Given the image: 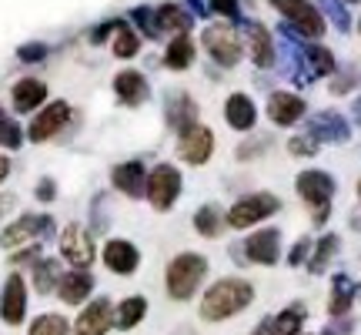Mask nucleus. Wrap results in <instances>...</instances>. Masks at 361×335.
Segmentation results:
<instances>
[{
    "instance_id": "26",
    "label": "nucleus",
    "mask_w": 361,
    "mask_h": 335,
    "mask_svg": "<svg viewBox=\"0 0 361 335\" xmlns=\"http://www.w3.org/2000/svg\"><path fill=\"white\" fill-rule=\"evenodd\" d=\"M247 40H251V57L258 67H274V44H271V34L264 24H247Z\"/></svg>"
},
{
    "instance_id": "42",
    "label": "nucleus",
    "mask_w": 361,
    "mask_h": 335,
    "mask_svg": "<svg viewBox=\"0 0 361 335\" xmlns=\"http://www.w3.org/2000/svg\"><path fill=\"white\" fill-rule=\"evenodd\" d=\"M54 194H57V184H54L51 178H40V184H37V198H40V201H54Z\"/></svg>"
},
{
    "instance_id": "46",
    "label": "nucleus",
    "mask_w": 361,
    "mask_h": 335,
    "mask_svg": "<svg viewBox=\"0 0 361 335\" xmlns=\"http://www.w3.org/2000/svg\"><path fill=\"white\" fill-rule=\"evenodd\" d=\"M7 175H11V161H7V158L0 155V181L7 178Z\"/></svg>"
},
{
    "instance_id": "15",
    "label": "nucleus",
    "mask_w": 361,
    "mask_h": 335,
    "mask_svg": "<svg viewBox=\"0 0 361 335\" xmlns=\"http://www.w3.org/2000/svg\"><path fill=\"white\" fill-rule=\"evenodd\" d=\"M111 322H114L111 302L107 298H94L87 309L80 312L78 322H74V335H107Z\"/></svg>"
},
{
    "instance_id": "40",
    "label": "nucleus",
    "mask_w": 361,
    "mask_h": 335,
    "mask_svg": "<svg viewBox=\"0 0 361 335\" xmlns=\"http://www.w3.org/2000/svg\"><path fill=\"white\" fill-rule=\"evenodd\" d=\"M211 11L228 20H238V0H211Z\"/></svg>"
},
{
    "instance_id": "50",
    "label": "nucleus",
    "mask_w": 361,
    "mask_h": 335,
    "mask_svg": "<svg viewBox=\"0 0 361 335\" xmlns=\"http://www.w3.org/2000/svg\"><path fill=\"white\" fill-rule=\"evenodd\" d=\"M298 335H305V332H298Z\"/></svg>"
},
{
    "instance_id": "8",
    "label": "nucleus",
    "mask_w": 361,
    "mask_h": 335,
    "mask_svg": "<svg viewBox=\"0 0 361 335\" xmlns=\"http://www.w3.org/2000/svg\"><path fill=\"white\" fill-rule=\"evenodd\" d=\"M54 232V218L47 215H24L20 221H13L11 228L0 232V245L4 248H20L24 242H34V238H44V235Z\"/></svg>"
},
{
    "instance_id": "18",
    "label": "nucleus",
    "mask_w": 361,
    "mask_h": 335,
    "mask_svg": "<svg viewBox=\"0 0 361 335\" xmlns=\"http://www.w3.org/2000/svg\"><path fill=\"white\" fill-rule=\"evenodd\" d=\"M104 265L111 271H117V275H130V271L141 265V252L130 245V242H124V238H114V242L104 245Z\"/></svg>"
},
{
    "instance_id": "34",
    "label": "nucleus",
    "mask_w": 361,
    "mask_h": 335,
    "mask_svg": "<svg viewBox=\"0 0 361 335\" xmlns=\"http://www.w3.org/2000/svg\"><path fill=\"white\" fill-rule=\"evenodd\" d=\"M274 322H278V335H298V329H301V322H305V305L284 309Z\"/></svg>"
},
{
    "instance_id": "14",
    "label": "nucleus",
    "mask_w": 361,
    "mask_h": 335,
    "mask_svg": "<svg viewBox=\"0 0 361 335\" xmlns=\"http://www.w3.org/2000/svg\"><path fill=\"white\" fill-rule=\"evenodd\" d=\"M245 258L247 261H258V265H274L278 255H281V235L278 228H264V232H255L245 245Z\"/></svg>"
},
{
    "instance_id": "33",
    "label": "nucleus",
    "mask_w": 361,
    "mask_h": 335,
    "mask_svg": "<svg viewBox=\"0 0 361 335\" xmlns=\"http://www.w3.org/2000/svg\"><path fill=\"white\" fill-rule=\"evenodd\" d=\"M137 47H141L137 34H134L128 24H117V34H114V54L117 57H134Z\"/></svg>"
},
{
    "instance_id": "9",
    "label": "nucleus",
    "mask_w": 361,
    "mask_h": 335,
    "mask_svg": "<svg viewBox=\"0 0 361 335\" xmlns=\"http://www.w3.org/2000/svg\"><path fill=\"white\" fill-rule=\"evenodd\" d=\"M67 117H71V107H67V101H54L47 104L44 111H40L34 121H30V128H27V138L30 141H51L57 131L67 124Z\"/></svg>"
},
{
    "instance_id": "5",
    "label": "nucleus",
    "mask_w": 361,
    "mask_h": 335,
    "mask_svg": "<svg viewBox=\"0 0 361 335\" xmlns=\"http://www.w3.org/2000/svg\"><path fill=\"white\" fill-rule=\"evenodd\" d=\"M180 194V171L174 165H157L147 175V198L157 211H168Z\"/></svg>"
},
{
    "instance_id": "11",
    "label": "nucleus",
    "mask_w": 361,
    "mask_h": 335,
    "mask_svg": "<svg viewBox=\"0 0 361 335\" xmlns=\"http://www.w3.org/2000/svg\"><path fill=\"white\" fill-rule=\"evenodd\" d=\"M27 315V285L20 275H11L4 282V295H0V319L7 325H20Z\"/></svg>"
},
{
    "instance_id": "44",
    "label": "nucleus",
    "mask_w": 361,
    "mask_h": 335,
    "mask_svg": "<svg viewBox=\"0 0 361 335\" xmlns=\"http://www.w3.org/2000/svg\"><path fill=\"white\" fill-rule=\"evenodd\" d=\"M255 335H278V322H274V319H261V325L255 329Z\"/></svg>"
},
{
    "instance_id": "43",
    "label": "nucleus",
    "mask_w": 361,
    "mask_h": 335,
    "mask_svg": "<svg viewBox=\"0 0 361 335\" xmlns=\"http://www.w3.org/2000/svg\"><path fill=\"white\" fill-rule=\"evenodd\" d=\"M348 332H351V319H345V315H341V319H338L335 325H328L322 335H348Z\"/></svg>"
},
{
    "instance_id": "48",
    "label": "nucleus",
    "mask_w": 361,
    "mask_h": 335,
    "mask_svg": "<svg viewBox=\"0 0 361 335\" xmlns=\"http://www.w3.org/2000/svg\"><path fill=\"white\" fill-rule=\"evenodd\" d=\"M351 225H355V228H361V215H355V221H351Z\"/></svg>"
},
{
    "instance_id": "31",
    "label": "nucleus",
    "mask_w": 361,
    "mask_h": 335,
    "mask_svg": "<svg viewBox=\"0 0 361 335\" xmlns=\"http://www.w3.org/2000/svg\"><path fill=\"white\" fill-rule=\"evenodd\" d=\"M24 144V131H20V124L13 121L4 107H0V148H7V151H17Z\"/></svg>"
},
{
    "instance_id": "38",
    "label": "nucleus",
    "mask_w": 361,
    "mask_h": 335,
    "mask_svg": "<svg viewBox=\"0 0 361 335\" xmlns=\"http://www.w3.org/2000/svg\"><path fill=\"white\" fill-rule=\"evenodd\" d=\"M288 151L295 158H311L314 151H318V141H308V138H291L288 141Z\"/></svg>"
},
{
    "instance_id": "21",
    "label": "nucleus",
    "mask_w": 361,
    "mask_h": 335,
    "mask_svg": "<svg viewBox=\"0 0 361 335\" xmlns=\"http://www.w3.org/2000/svg\"><path fill=\"white\" fill-rule=\"evenodd\" d=\"M361 295V285L348 275H335V282H331V302H328V312L341 319V315H348V309L355 305V298Z\"/></svg>"
},
{
    "instance_id": "16",
    "label": "nucleus",
    "mask_w": 361,
    "mask_h": 335,
    "mask_svg": "<svg viewBox=\"0 0 361 335\" xmlns=\"http://www.w3.org/2000/svg\"><path fill=\"white\" fill-rule=\"evenodd\" d=\"M268 117L281 128H291L305 117V101L298 94H288V90H274L268 98Z\"/></svg>"
},
{
    "instance_id": "37",
    "label": "nucleus",
    "mask_w": 361,
    "mask_h": 335,
    "mask_svg": "<svg viewBox=\"0 0 361 335\" xmlns=\"http://www.w3.org/2000/svg\"><path fill=\"white\" fill-rule=\"evenodd\" d=\"M134 20L141 24V30H144V34H147V37H161V34H157L154 11H147V7H137V11H134Z\"/></svg>"
},
{
    "instance_id": "47",
    "label": "nucleus",
    "mask_w": 361,
    "mask_h": 335,
    "mask_svg": "<svg viewBox=\"0 0 361 335\" xmlns=\"http://www.w3.org/2000/svg\"><path fill=\"white\" fill-rule=\"evenodd\" d=\"M355 121H358V124H361V98H358V101H355Z\"/></svg>"
},
{
    "instance_id": "3",
    "label": "nucleus",
    "mask_w": 361,
    "mask_h": 335,
    "mask_svg": "<svg viewBox=\"0 0 361 335\" xmlns=\"http://www.w3.org/2000/svg\"><path fill=\"white\" fill-rule=\"evenodd\" d=\"M298 194L314 208V225H324L331 194H335V178L324 175V171H301L298 175Z\"/></svg>"
},
{
    "instance_id": "41",
    "label": "nucleus",
    "mask_w": 361,
    "mask_h": 335,
    "mask_svg": "<svg viewBox=\"0 0 361 335\" xmlns=\"http://www.w3.org/2000/svg\"><path fill=\"white\" fill-rule=\"evenodd\" d=\"M308 252H311V242L308 238H298V245H295V252L288 255V265H301L305 258H308Z\"/></svg>"
},
{
    "instance_id": "19",
    "label": "nucleus",
    "mask_w": 361,
    "mask_h": 335,
    "mask_svg": "<svg viewBox=\"0 0 361 335\" xmlns=\"http://www.w3.org/2000/svg\"><path fill=\"white\" fill-rule=\"evenodd\" d=\"M114 90H117V98H121V104H128V107L144 104L147 101V94H151L147 78H144L141 71H121V74L114 78Z\"/></svg>"
},
{
    "instance_id": "12",
    "label": "nucleus",
    "mask_w": 361,
    "mask_h": 335,
    "mask_svg": "<svg viewBox=\"0 0 361 335\" xmlns=\"http://www.w3.org/2000/svg\"><path fill=\"white\" fill-rule=\"evenodd\" d=\"M61 255L74 265V269H87L94 261V245H90V235L80 225H67L61 235Z\"/></svg>"
},
{
    "instance_id": "4",
    "label": "nucleus",
    "mask_w": 361,
    "mask_h": 335,
    "mask_svg": "<svg viewBox=\"0 0 361 335\" xmlns=\"http://www.w3.org/2000/svg\"><path fill=\"white\" fill-rule=\"evenodd\" d=\"M271 4L288 17V27H295L301 37L318 40L324 34V17L314 4H308V0H271Z\"/></svg>"
},
{
    "instance_id": "20",
    "label": "nucleus",
    "mask_w": 361,
    "mask_h": 335,
    "mask_svg": "<svg viewBox=\"0 0 361 335\" xmlns=\"http://www.w3.org/2000/svg\"><path fill=\"white\" fill-rule=\"evenodd\" d=\"M90 288H94V275H90L87 269H74V271H67V275H61L57 295H61V302H67V305H80V302L90 295Z\"/></svg>"
},
{
    "instance_id": "10",
    "label": "nucleus",
    "mask_w": 361,
    "mask_h": 335,
    "mask_svg": "<svg viewBox=\"0 0 361 335\" xmlns=\"http://www.w3.org/2000/svg\"><path fill=\"white\" fill-rule=\"evenodd\" d=\"M214 151V134L204 128V124H194V128L180 131L178 141V155L188 161V165H204Z\"/></svg>"
},
{
    "instance_id": "32",
    "label": "nucleus",
    "mask_w": 361,
    "mask_h": 335,
    "mask_svg": "<svg viewBox=\"0 0 361 335\" xmlns=\"http://www.w3.org/2000/svg\"><path fill=\"white\" fill-rule=\"evenodd\" d=\"M338 245H341V242H338V235H324L322 242L314 245V258L308 261V271H314V275H318V271H324V265L331 261V255L338 252Z\"/></svg>"
},
{
    "instance_id": "29",
    "label": "nucleus",
    "mask_w": 361,
    "mask_h": 335,
    "mask_svg": "<svg viewBox=\"0 0 361 335\" xmlns=\"http://www.w3.org/2000/svg\"><path fill=\"white\" fill-rule=\"evenodd\" d=\"M224 225H228V218L221 215L218 205L197 208V215H194V228H197V235H204V238H218L224 232Z\"/></svg>"
},
{
    "instance_id": "36",
    "label": "nucleus",
    "mask_w": 361,
    "mask_h": 335,
    "mask_svg": "<svg viewBox=\"0 0 361 335\" xmlns=\"http://www.w3.org/2000/svg\"><path fill=\"white\" fill-rule=\"evenodd\" d=\"M322 7L328 11V17H331V20L338 24V30H348V24H351V20H348V11H345L338 0H322Z\"/></svg>"
},
{
    "instance_id": "45",
    "label": "nucleus",
    "mask_w": 361,
    "mask_h": 335,
    "mask_svg": "<svg viewBox=\"0 0 361 335\" xmlns=\"http://www.w3.org/2000/svg\"><path fill=\"white\" fill-rule=\"evenodd\" d=\"M13 205H17V194H4V198H0V215H7Z\"/></svg>"
},
{
    "instance_id": "35",
    "label": "nucleus",
    "mask_w": 361,
    "mask_h": 335,
    "mask_svg": "<svg viewBox=\"0 0 361 335\" xmlns=\"http://www.w3.org/2000/svg\"><path fill=\"white\" fill-rule=\"evenodd\" d=\"M30 335H67V319H61V315H40L30 325Z\"/></svg>"
},
{
    "instance_id": "1",
    "label": "nucleus",
    "mask_w": 361,
    "mask_h": 335,
    "mask_svg": "<svg viewBox=\"0 0 361 335\" xmlns=\"http://www.w3.org/2000/svg\"><path fill=\"white\" fill-rule=\"evenodd\" d=\"M251 298H255L251 282H245V278H221L201 298V319H207V322L231 319V315H238L241 309L251 305Z\"/></svg>"
},
{
    "instance_id": "25",
    "label": "nucleus",
    "mask_w": 361,
    "mask_h": 335,
    "mask_svg": "<svg viewBox=\"0 0 361 335\" xmlns=\"http://www.w3.org/2000/svg\"><path fill=\"white\" fill-rule=\"evenodd\" d=\"M168 124L178 131H188L197 124V104L188 94H171L168 98Z\"/></svg>"
},
{
    "instance_id": "28",
    "label": "nucleus",
    "mask_w": 361,
    "mask_h": 335,
    "mask_svg": "<svg viewBox=\"0 0 361 335\" xmlns=\"http://www.w3.org/2000/svg\"><path fill=\"white\" fill-rule=\"evenodd\" d=\"M194 61V40L188 34H178V37L168 44V54H164V64L171 71H184V67H191Z\"/></svg>"
},
{
    "instance_id": "6",
    "label": "nucleus",
    "mask_w": 361,
    "mask_h": 335,
    "mask_svg": "<svg viewBox=\"0 0 361 335\" xmlns=\"http://www.w3.org/2000/svg\"><path fill=\"white\" fill-rule=\"evenodd\" d=\"M278 208L281 205H278L274 194H251V198H241V201L228 211V225H231V228H247V225L264 221L268 215H274Z\"/></svg>"
},
{
    "instance_id": "13",
    "label": "nucleus",
    "mask_w": 361,
    "mask_h": 335,
    "mask_svg": "<svg viewBox=\"0 0 361 335\" xmlns=\"http://www.w3.org/2000/svg\"><path fill=\"white\" fill-rule=\"evenodd\" d=\"M308 134L311 141H331V144H345L348 141V121L341 114H335V111H322V114H314L308 121Z\"/></svg>"
},
{
    "instance_id": "2",
    "label": "nucleus",
    "mask_w": 361,
    "mask_h": 335,
    "mask_svg": "<svg viewBox=\"0 0 361 335\" xmlns=\"http://www.w3.org/2000/svg\"><path fill=\"white\" fill-rule=\"evenodd\" d=\"M207 275V261L194 252H184L168 265V295L174 302H188V298L201 288Z\"/></svg>"
},
{
    "instance_id": "24",
    "label": "nucleus",
    "mask_w": 361,
    "mask_h": 335,
    "mask_svg": "<svg viewBox=\"0 0 361 335\" xmlns=\"http://www.w3.org/2000/svg\"><path fill=\"white\" fill-rule=\"evenodd\" d=\"M44 98H47V88H44V81H37V78H24L13 84V107H17L20 114L40 107Z\"/></svg>"
},
{
    "instance_id": "17",
    "label": "nucleus",
    "mask_w": 361,
    "mask_h": 335,
    "mask_svg": "<svg viewBox=\"0 0 361 335\" xmlns=\"http://www.w3.org/2000/svg\"><path fill=\"white\" fill-rule=\"evenodd\" d=\"M111 181H114L117 192H124L128 198H144V194H147V171H144L141 161L117 165L114 171H111Z\"/></svg>"
},
{
    "instance_id": "30",
    "label": "nucleus",
    "mask_w": 361,
    "mask_h": 335,
    "mask_svg": "<svg viewBox=\"0 0 361 335\" xmlns=\"http://www.w3.org/2000/svg\"><path fill=\"white\" fill-rule=\"evenodd\" d=\"M57 285H61V265L54 258H40L37 265H34V288H37L40 295H47Z\"/></svg>"
},
{
    "instance_id": "23",
    "label": "nucleus",
    "mask_w": 361,
    "mask_h": 335,
    "mask_svg": "<svg viewBox=\"0 0 361 335\" xmlns=\"http://www.w3.org/2000/svg\"><path fill=\"white\" fill-rule=\"evenodd\" d=\"M224 117H228V124H231L234 131H251L258 111H255V101H251L247 94H231L228 104H224Z\"/></svg>"
},
{
    "instance_id": "22",
    "label": "nucleus",
    "mask_w": 361,
    "mask_h": 335,
    "mask_svg": "<svg viewBox=\"0 0 361 335\" xmlns=\"http://www.w3.org/2000/svg\"><path fill=\"white\" fill-rule=\"evenodd\" d=\"M154 20H157V34H188L194 24V17L178 4H161L154 11Z\"/></svg>"
},
{
    "instance_id": "27",
    "label": "nucleus",
    "mask_w": 361,
    "mask_h": 335,
    "mask_svg": "<svg viewBox=\"0 0 361 335\" xmlns=\"http://www.w3.org/2000/svg\"><path fill=\"white\" fill-rule=\"evenodd\" d=\"M144 315H147V298L130 295V298H124V302L117 305V312H114V325H117V329H134V325L141 322Z\"/></svg>"
},
{
    "instance_id": "49",
    "label": "nucleus",
    "mask_w": 361,
    "mask_h": 335,
    "mask_svg": "<svg viewBox=\"0 0 361 335\" xmlns=\"http://www.w3.org/2000/svg\"><path fill=\"white\" fill-rule=\"evenodd\" d=\"M358 194H361V181H358Z\"/></svg>"
},
{
    "instance_id": "39",
    "label": "nucleus",
    "mask_w": 361,
    "mask_h": 335,
    "mask_svg": "<svg viewBox=\"0 0 361 335\" xmlns=\"http://www.w3.org/2000/svg\"><path fill=\"white\" fill-rule=\"evenodd\" d=\"M17 57L27 61V64H34V61H44V57H47V47H44V44H24V47L17 51Z\"/></svg>"
},
{
    "instance_id": "7",
    "label": "nucleus",
    "mask_w": 361,
    "mask_h": 335,
    "mask_svg": "<svg viewBox=\"0 0 361 335\" xmlns=\"http://www.w3.org/2000/svg\"><path fill=\"white\" fill-rule=\"evenodd\" d=\"M204 47L221 67H234L238 61H241V40H238V34H234L231 27H224V24L207 27L204 30Z\"/></svg>"
}]
</instances>
